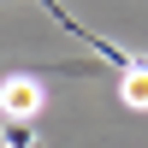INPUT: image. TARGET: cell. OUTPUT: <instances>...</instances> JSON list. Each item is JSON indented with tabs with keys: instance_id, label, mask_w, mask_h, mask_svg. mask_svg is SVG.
<instances>
[{
	"instance_id": "6da1fadb",
	"label": "cell",
	"mask_w": 148,
	"mask_h": 148,
	"mask_svg": "<svg viewBox=\"0 0 148 148\" xmlns=\"http://www.w3.org/2000/svg\"><path fill=\"white\" fill-rule=\"evenodd\" d=\"M42 113V83L36 77H6L0 83V119H36Z\"/></svg>"
},
{
	"instance_id": "7a4b0ae2",
	"label": "cell",
	"mask_w": 148,
	"mask_h": 148,
	"mask_svg": "<svg viewBox=\"0 0 148 148\" xmlns=\"http://www.w3.org/2000/svg\"><path fill=\"white\" fill-rule=\"evenodd\" d=\"M119 101H125V107H136V113H148V59L125 65V77H119Z\"/></svg>"
}]
</instances>
